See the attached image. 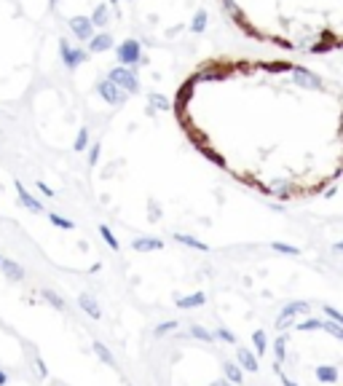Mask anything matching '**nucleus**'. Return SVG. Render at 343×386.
<instances>
[{
  "mask_svg": "<svg viewBox=\"0 0 343 386\" xmlns=\"http://www.w3.org/2000/svg\"><path fill=\"white\" fill-rule=\"evenodd\" d=\"M108 81L115 83L118 89L129 91V94H137V91H140V81H137V75L129 67H113L108 72Z\"/></svg>",
  "mask_w": 343,
  "mask_h": 386,
  "instance_id": "1",
  "label": "nucleus"
},
{
  "mask_svg": "<svg viewBox=\"0 0 343 386\" xmlns=\"http://www.w3.org/2000/svg\"><path fill=\"white\" fill-rule=\"evenodd\" d=\"M67 24H70L72 35H75L81 43H89L91 38H94V24L89 22V16H72Z\"/></svg>",
  "mask_w": 343,
  "mask_h": 386,
  "instance_id": "2",
  "label": "nucleus"
},
{
  "mask_svg": "<svg viewBox=\"0 0 343 386\" xmlns=\"http://www.w3.org/2000/svg\"><path fill=\"white\" fill-rule=\"evenodd\" d=\"M59 51H62V59H64V64H67V67H78L81 62L89 59V51H86V49H75V46L67 43V41H62Z\"/></svg>",
  "mask_w": 343,
  "mask_h": 386,
  "instance_id": "3",
  "label": "nucleus"
},
{
  "mask_svg": "<svg viewBox=\"0 0 343 386\" xmlns=\"http://www.w3.org/2000/svg\"><path fill=\"white\" fill-rule=\"evenodd\" d=\"M97 91H100V97H102L108 105H123V99H126V97H123V91L118 89L115 83H110L108 78L97 83Z\"/></svg>",
  "mask_w": 343,
  "mask_h": 386,
  "instance_id": "4",
  "label": "nucleus"
},
{
  "mask_svg": "<svg viewBox=\"0 0 343 386\" xmlns=\"http://www.w3.org/2000/svg\"><path fill=\"white\" fill-rule=\"evenodd\" d=\"M118 59H121V64H137L140 62V43L137 41H123L118 46Z\"/></svg>",
  "mask_w": 343,
  "mask_h": 386,
  "instance_id": "5",
  "label": "nucleus"
},
{
  "mask_svg": "<svg viewBox=\"0 0 343 386\" xmlns=\"http://www.w3.org/2000/svg\"><path fill=\"white\" fill-rule=\"evenodd\" d=\"M113 49V35L110 32H100V35H94L89 43H86V51L89 54H102V51Z\"/></svg>",
  "mask_w": 343,
  "mask_h": 386,
  "instance_id": "6",
  "label": "nucleus"
},
{
  "mask_svg": "<svg viewBox=\"0 0 343 386\" xmlns=\"http://www.w3.org/2000/svg\"><path fill=\"white\" fill-rule=\"evenodd\" d=\"M0 271H3L5 279H11V282H22L24 279V268L16 260H11V257H3V260H0Z\"/></svg>",
  "mask_w": 343,
  "mask_h": 386,
  "instance_id": "7",
  "label": "nucleus"
},
{
  "mask_svg": "<svg viewBox=\"0 0 343 386\" xmlns=\"http://www.w3.org/2000/svg\"><path fill=\"white\" fill-rule=\"evenodd\" d=\"M236 359H239V368L247 370V373H257V368H260V365H257V357L249 349H244V346L236 349Z\"/></svg>",
  "mask_w": 343,
  "mask_h": 386,
  "instance_id": "8",
  "label": "nucleus"
},
{
  "mask_svg": "<svg viewBox=\"0 0 343 386\" xmlns=\"http://www.w3.org/2000/svg\"><path fill=\"white\" fill-rule=\"evenodd\" d=\"M308 309H311V306H308L306 301H292V303H287L285 309L279 311V319H276V324H279V322H287V319H292L295 314H306Z\"/></svg>",
  "mask_w": 343,
  "mask_h": 386,
  "instance_id": "9",
  "label": "nucleus"
},
{
  "mask_svg": "<svg viewBox=\"0 0 343 386\" xmlns=\"http://www.w3.org/2000/svg\"><path fill=\"white\" fill-rule=\"evenodd\" d=\"M16 193H19V201H22V204H24V207H27L30 212H35V215H41V212H43V204L38 201V198L32 196V193H27V191H24V185L19 183V180H16Z\"/></svg>",
  "mask_w": 343,
  "mask_h": 386,
  "instance_id": "10",
  "label": "nucleus"
},
{
  "mask_svg": "<svg viewBox=\"0 0 343 386\" xmlns=\"http://www.w3.org/2000/svg\"><path fill=\"white\" fill-rule=\"evenodd\" d=\"M131 250L134 252H153V250H164L161 239H150V236H140L131 242Z\"/></svg>",
  "mask_w": 343,
  "mask_h": 386,
  "instance_id": "11",
  "label": "nucleus"
},
{
  "mask_svg": "<svg viewBox=\"0 0 343 386\" xmlns=\"http://www.w3.org/2000/svg\"><path fill=\"white\" fill-rule=\"evenodd\" d=\"M177 309H182V311H188V309H199V306L207 303V295L204 292H193V295H185V298H177Z\"/></svg>",
  "mask_w": 343,
  "mask_h": 386,
  "instance_id": "12",
  "label": "nucleus"
},
{
  "mask_svg": "<svg viewBox=\"0 0 343 386\" xmlns=\"http://www.w3.org/2000/svg\"><path fill=\"white\" fill-rule=\"evenodd\" d=\"M78 306H81V309H83L91 319H102V309H100V303H97L91 295H81V298H78Z\"/></svg>",
  "mask_w": 343,
  "mask_h": 386,
  "instance_id": "13",
  "label": "nucleus"
},
{
  "mask_svg": "<svg viewBox=\"0 0 343 386\" xmlns=\"http://www.w3.org/2000/svg\"><path fill=\"white\" fill-rule=\"evenodd\" d=\"M314 376L319 378L322 384H338V368L335 365H319L314 370Z\"/></svg>",
  "mask_w": 343,
  "mask_h": 386,
  "instance_id": "14",
  "label": "nucleus"
},
{
  "mask_svg": "<svg viewBox=\"0 0 343 386\" xmlns=\"http://www.w3.org/2000/svg\"><path fill=\"white\" fill-rule=\"evenodd\" d=\"M223 373H226V381H228V384L241 386V381H244V373H241L239 365H233V362H223Z\"/></svg>",
  "mask_w": 343,
  "mask_h": 386,
  "instance_id": "15",
  "label": "nucleus"
},
{
  "mask_svg": "<svg viewBox=\"0 0 343 386\" xmlns=\"http://www.w3.org/2000/svg\"><path fill=\"white\" fill-rule=\"evenodd\" d=\"M172 239H174V242H180V244H185V247H190V250L209 252V244L207 242H199V239H193V236H188V234H174Z\"/></svg>",
  "mask_w": 343,
  "mask_h": 386,
  "instance_id": "16",
  "label": "nucleus"
},
{
  "mask_svg": "<svg viewBox=\"0 0 343 386\" xmlns=\"http://www.w3.org/2000/svg\"><path fill=\"white\" fill-rule=\"evenodd\" d=\"M91 349H94V354H97V357H100V359H102V362H105V365H108V368H115V357H113V354H110V349H108V346H105V343H100V341H94V343H91Z\"/></svg>",
  "mask_w": 343,
  "mask_h": 386,
  "instance_id": "17",
  "label": "nucleus"
},
{
  "mask_svg": "<svg viewBox=\"0 0 343 386\" xmlns=\"http://www.w3.org/2000/svg\"><path fill=\"white\" fill-rule=\"evenodd\" d=\"M41 295H43V301H49L57 311H67V303L62 301V295H59V292H54V290H43Z\"/></svg>",
  "mask_w": 343,
  "mask_h": 386,
  "instance_id": "18",
  "label": "nucleus"
},
{
  "mask_svg": "<svg viewBox=\"0 0 343 386\" xmlns=\"http://www.w3.org/2000/svg\"><path fill=\"white\" fill-rule=\"evenodd\" d=\"M46 217L51 220V225H57V228H64V231H72L75 228V223L67 220V217H62V215H57V212H43Z\"/></svg>",
  "mask_w": 343,
  "mask_h": 386,
  "instance_id": "19",
  "label": "nucleus"
},
{
  "mask_svg": "<svg viewBox=\"0 0 343 386\" xmlns=\"http://www.w3.org/2000/svg\"><path fill=\"white\" fill-rule=\"evenodd\" d=\"M274 357H276V365H285V357H287V338L279 335L274 343Z\"/></svg>",
  "mask_w": 343,
  "mask_h": 386,
  "instance_id": "20",
  "label": "nucleus"
},
{
  "mask_svg": "<svg viewBox=\"0 0 343 386\" xmlns=\"http://www.w3.org/2000/svg\"><path fill=\"white\" fill-rule=\"evenodd\" d=\"M100 236L105 239V244H108L110 250H115V252L121 250V242H118V239H115V234L108 228V225H100Z\"/></svg>",
  "mask_w": 343,
  "mask_h": 386,
  "instance_id": "21",
  "label": "nucleus"
},
{
  "mask_svg": "<svg viewBox=\"0 0 343 386\" xmlns=\"http://www.w3.org/2000/svg\"><path fill=\"white\" fill-rule=\"evenodd\" d=\"M190 335L199 338V341H204V343H215V335L204 327V324H193V327H190Z\"/></svg>",
  "mask_w": 343,
  "mask_h": 386,
  "instance_id": "22",
  "label": "nucleus"
},
{
  "mask_svg": "<svg viewBox=\"0 0 343 386\" xmlns=\"http://www.w3.org/2000/svg\"><path fill=\"white\" fill-rule=\"evenodd\" d=\"M322 324H325V319H306V322H298L295 324V330L298 332H308V330H322Z\"/></svg>",
  "mask_w": 343,
  "mask_h": 386,
  "instance_id": "23",
  "label": "nucleus"
},
{
  "mask_svg": "<svg viewBox=\"0 0 343 386\" xmlns=\"http://www.w3.org/2000/svg\"><path fill=\"white\" fill-rule=\"evenodd\" d=\"M148 102L153 105L156 110H172V102H169V99L164 97V94H156V91H153V94L148 97Z\"/></svg>",
  "mask_w": 343,
  "mask_h": 386,
  "instance_id": "24",
  "label": "nucleus"
},
{
  "mask_svg": "<svg viewBox=\"0 0 343 386\" xmlns=\"http://www.w3.org/2000/svg\"><path fill=\"white\" fill-rule=\"evenodd\" d=\"M252 343H255V349H257V357L266 354L268 343H266V332H263V330H255V332H252Z\"/></svg>",
  "mask_w": 343,
  "mask_h": 386,
  "instance_id": "25",
  "label": "nucleus"
},
{
  "mask_svg": "<svg viewBox=\"0 0 343 386\" xmlns=\"http://www.w3.org/2000/svg\"><path fill=\"white\" fill-rule=\"evenodd\" d=\"M89 22L91 24H105V22H108V5H97V8H94V14H91L89 16Z\"/></svg>",
  "mask_w": 343,
  "mask_h": 386,
  "instance_id": "26",
  "label": "nucleus"
},
{
  "mask_svg": "<svg viewBox=\"0 0 343 386\" xmlns=\"http://www.w3.org/2000/svg\"><path fill=\"white\" fill-rule=\"evenodd\" d=\"M78 153H83L89 148V129H78V137H75V145H72Z\"/></svg>",
  "mask_w": 343,
  "mask_h": 386,
  "instance_id": "27",
  "label": "nucleus"
},
{
  "mask_svg": "<svg viewBox=\"0 0 343 386\" xmlns=\"http://www.w3.org/2000/svg\"><path fill=\"white\" fill-rule=\"evenodd\" d=\"M174 330H177V322L172 319V322H161V324H156L153 335H156V338H161V335H167V332H174Z\"/></svg>",
  "mask_w": 343,
  "mask_h": 386,
  "instance_id": "28",
  "label": "nucleus"
},
{
  "mask_svg": "<svg viewBox=\"0 0 343 386\" xmlns=\"http://www.w3.org/2000/svg\"><path fill=\"white\" fill-rule=\"evenodd\" d=\"M271 247L276 252H285V255H300L298 247H292V244H285V242H271Z\"/></svg>",
  "mask_w": 343,
  "mask_h": 386,
  "instance_id": "29",
  "label": "nucleus"
},
{
  "mask_svg": "<svg viewBox=\"0 0 343 386\" xmlns=\"http://www.w3.org/2000/svg\"><path fill=\"white\" fill-rule=\"evenodd\" d=\"M212 335H215V341H217V338H223V341H226V343H239V341H236V335H233V332H230V330H226V327H220V330H217V332H212Z\"/></svg>",
  "mask_w": 343,
  "mask_h": 386,
  "instance_id": "30",
  "label": "nucleus"
},
{
  "mask_svg": "<svg viewBox=\"0 0 343 386\" xmlns=\"http://www.w3.org/2000/svg\"><path fill=\"white\" fill-rule=\"evenodd\" d=\"M322 330H327L330 335H335V338H343V324H335V322H327V319H325Z\"/></svg>",
  "mask_w": 343,
  "mask_h": 386,
  "instance_id": "31",
  "label": "nucleus"
},
{
  "mask_svg": "<svg viewBox=\"0 0 343 386\" xmlns=\"http://www.w3.org/2000/svg\"><path fill=\"white\" fill-rule=\"evenodd\" d=\"M322 311H325V314L330 317V322H335V324H343V314H341L338 309H333V306H325V309H322Z\"/></svg>",
  "mask_w": 343,
  "mask_h": 386,
  "instance_id": "32",
  "label": "nucleus"
},
{
  "mask_svg": "<svg viewBox=\"0 0 343 386\" xmlns=\"http://www.w3.org/2000/svg\"><path fill=\"white\" fill-rule=\"evenodd\" d=\"M204 27H207V11L201 8L199 14H196V19H193V30H196V32H201Z\"/></svg>",
  "mask_w": 343,
  "mask_h": 386,
  "instance_id": "33",
  "label": "nucleus"
},
{
  "mask_svg": "<svg viewBox=\"0 0 343 386\" xmlns=\"http://www.w3.org/2000/svg\"><path fill=\"white\" fill-rule=\"evenodd\" d=\"M100 150H102V145H91L89 148V166H97V161H100Z\"/></svg>",
  "mask_w": 343,
  "mask_h": 386,
  "instance_id": "34",
  "label": "nucleus"
},
{
  "mask_svg": "<svg viewBox=\"0 0 343 386\" xmlns=\"http://www.w3.org/2000/svg\"><path fill=\"white\" fill-rule=\"evenodd\" d=\"M274 373H276V376L282 378V384H285V386H298L295 381H289V378L285 376V373H282V365H276V362H274Z\"/></svg>",
  "mask_w": 343,
  "mask_h": 386,
  "instance_id": "35",
  "label": "nucleus"
},
{
  "mask_svg": "<svg viewBox=\"0 0 343 386\" xmlns=\"http://www.w3.org/2000/svg\"><path fill=\"white\" fill-rule=\"evenodd\" d=\"M35 370H38V376H41V378L49 376V368H46V362H43L41 357H35Z\"/></svg>",
  "mask_w": 343,
  "mask_h": 386,
  "instance_id": "36",
  "label": "nucleus"
},
{
  "mask_svg": "<svg viewBox=\"0 0 343 386\" xmlns=\"http://www.w3.org/2000/svg\"><path fill=\"white\" fill-rule=\"evenodd\" d=\"M38 191H41V193H43V196H49V198H54V196H57V193H54V191H51V188H49V185H46V183H43V180H41V183H38Z\"/></svg>",
  "mask_w": 343,
  "mask_h": 386,
  "instance_id": "37",
  "label": "nucleus"
},
{
  "mask_svg": "<svg viewBox=\"0 0 343 386\" xmlns=\"http://www.w3.org/2000/svg\"><path fill=\"white\" fill-rule=\"evenodd\" d=\"M8 384V376H5V370H0V386H5Z\"/></svg>",
  "mask_w": 343,
  "mask_h": 386,
  "instance_id": "38",
  "label": "nucleus"
},
{
  "mask_svg": "<svg viewBox=\"0 0 343 386\" xmlns=\"http://www.w3.org/2000/svg\"><path fill=\"white\" fill-rule=\"evenodd\" d=\"M212 386H233V384H228V381H215Z\"/></svg>",
  "mask_w": 343,
  "mask_h": 386,
  "instance_id": "39",
  "label": "nucleus"
},
{
  "mask_svg": "<svg viewBox=\"0 0 343 386\" xmlns=\"http://www.w3.org/2000/svg\"><path fill=\"white\" fill-rule=\"evenodd\" d=\"M110 3H118V0H110Z\"/></svg>",
  "mask_w": 343,
  "mask_h": 386,
  "instance_id": "40",
  "label": "nucleus"
},
{
  "mask_svg": "<svg viewBox=\"0 0 343 386\" xmlns=\"http://www.w3.org/2000/svg\"><path fill=\"white\" fill-rule=\"evenodd\" d=\"M0 260H3V255H0Z\"/></svg>",
  "mask_w": 343,
  "mask_h": 386,
  "instance_id": "41",
  "label": "nucleus"
}]
</instances>
